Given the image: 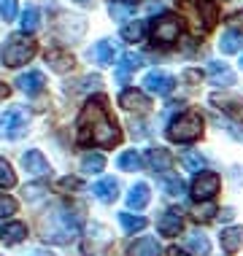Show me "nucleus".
<instances>
[{"instance_id":"1","label":"nucleus","mask_w":243,"mask_h":256,"mask_svg":"<svg viewBox=\"0 0 243 256\" xmlns=\"http://www.w3.org/2000/svg\"><path fill=\"white\" fill-rule=\"evenodd\" d=\"M79 127H81L79 130V143H92V146L111 148L122 140V132H119V127H116V122L108 119L106 98H95V100L87 102Z\"/></svg>"},{"instance_id":"2","label":"nucleus","mask_w":243,"mask_h":256,"mask_svg":"<svg viewBox=\"0 0 243 256\" xmlns=\"http://www.w3.org/2000/svg\"><path fill=\"white\" fill-rule=\"evenodd\" d=\"M79 232V221L68 210L52 213V218H44V240L49 243H71Z\"/></svg>"},{"instance_id":"3","label":"nucleus","mask_w":243,"mask_h":256,"mask_svg":"<svg viewBox=\"0 0 243 256\" xmlns=\"http://www.w3.org/2000/svg\"><path fill=\"white\" fill-rule=\"evenodd\" d=\"M36 52H38L36 40L22 32V36H11L9 40H6L0 57H3V65L19 68V65H25V62H30L33 57H36Z\"/></svg>"},{"instance_id":"4","label":"nucleus","mask_w":243,"mask_h":256,"mask_svg":"<svg viewBox=\"0 0 243 256\" xmlns=\"http://www.w3.org/2000/svg\"><path fill=\"white\" fill-rule=\"evenodd\" d=\"M203 135V116L194 114V110H186L176 122H170L168 127V138L173 143H194Z\"/></svg>"},{"instance_id":"5","label":"nucleus","mask_w":243,"mask_h":256,"mask_svg":"<svg viewBox=\"0 0 243 256\" xmlns=\"http://www.w3.org/2000/svg\"><path fill=\"white\" fill-rule=\"evenodd\" d=\"M27 132V114L19 108L0 110V138L6 140H17Z\"/></svg>"},{"instance_id":"6","label":"nucleus","mask_w":243,"mask_h":256,"mask_svg":"<svg viewBox=\"0 0 243 256\" xmlns=\"http://www.w3.org/2000/svg\"><path fill=\"white\" fill-rule=\"evenodd\" d=\"M178 32H181V22H178V16L165 14V16H159L157 22H154L151 36H154V44L170 46V44H176V40H178Z\"/></svg>"},{"instance_id":"7","label":"nucleus","mask_w":243,"mask_h":256,"mask_svg":"<svg viewBox=\"0 0 243 256\" xmlns=\"http://www.w3.org/2000/svg\"><path fill=\"white\" fill-rule=\"evenodd\" d=\"M216 192H219V176H216V172L203 170V172H197V176H194V181H192V194L197 197V200L208 202V200L216 194Z\"/></svg>"},{"instance_id":"8","label":"nucleus","mask_w":243,"mask_h":256,"mask_svg":"<svg viewBox=\"0 0 243 256\" xmlns=\"http://www.w3.org/2000/svg\"><path fill=\"white\" fill-rule=\"evenodd\" d=\"M173 86H176V78L168 73H162V70H151V73H146V78H143V89L151 94H157V98L170 94Z\"/></svg>"},{"instance_id":"9","label":"nucleus","mask_w":243,"mask_h":256,"mask_svg":"<svg viewBox=\"0 0 243 256\" xmlns=\"http://www.w3.org/2000/svg\"><path fill=\"white\" fill-rule=\"evenodd\" d=\"M22 164H25V170L30 172V176H49V172H52V164L46 162V156L41 154L38 148L25 151V154H22Z\"/></svg>"},{"instance_id":"10","label":"nucleus","mask_w":243,"mask_h":256,"mask_svg":"<svg viewBox=\"0 0 243 256\" xmlns=\"http://www.w3.org/2000/svg\"><path fill=\"white\" fill-rule=\"evenodd\" d=\"M157 230H159V234H165V238H176V234L184 230L181 213L178 210H165L162 216H159V221H157Z\"/></svg>"},{"instance_id":"11","label":"nucleus","mask_w":243,"mask_h":256,"mask_svg":"<svg viewBox=\"0 0 243 256\" xmlns=\"http://www.w3.org/2000/svg\"><path fill=\"white\" fill-rule=\"evenodd\" d=\"M89 60H92L95 65H100V68L114 65V60H116V49H114V44H111V40H97L92 49H89Z\"/></svg>"},{"instance_id":"12","label":"nucleus","mask_w":243,"mask_h":256,"mask_svg":"<svg viewBox=\"0 0 243 256\" xmlns=\"http://www.w3.org/2000/svg\"><path fill=\"white\" fill-rule=\"evenodd\" d=\"M119 102L127 110H138V114H146V110L151 108V102H149V98L141 92V89H124L122 92V98H119Z\"/></svg>"},{"instance_id":"13","label":"nucleus","mask_w":243,"mask_h":256,"mask_svg":"<svg viewBox=\"0 0 243 256\" xmlns=\"http://www.w3.org/2000/svg\"><path fill=\"white\" fill-rule=\"evenodd\" d=\"M46 62L54 73H68V70H73L76 60H73V54L65 52V49H52V52H46Z\"/></svg>"},{"instance_id":"14","label":"nucleus","mask_w":243,"mask_h":256,"mask_svg":"<svg viewBox=\"0 0 243 256\" xmlns=\"http://www.w3.org/2000/svg\"><path fill=\"white\" fill-rule=\"evenodd\" d=\"M138 68H143V54H135V52H127L119 62V68H116V81L119 84H127L130 73L138 70Z\"/></svg>"},{"instance_id":"15","label":"nucleus","mask_w":243,"mask_h":256,"mask_svg":"<svg viewBox=\"0 0 243 256\" xmlns=\"http://www.w3.org/2000/svg\"><path fill=\"white\" fill-rule=\"evenodd\" d=\"M127 256H162V246L154 238H141L127 246Z\"/></svg>"},{"instance_id":"16","label":"nucleus","mask_w":243,"mask_h":256,"mask_svg":"<svg viewBox=\"0 0 243 256\" xmlns=\"http://www.w3.org/2000/svg\"><path fill=\"white\" fill-rule=\"evenodd\" d=\"M208 78H211V84H216V86L235 84V73L230 70L227 62H211V65H208Z\"/></svg>"},{"instance_id":"17","label":"nucleus","mask_w":243,"mask_h":256,"mask_svg":"<svg viewBox=\"0 0 243 256\" xmlns=\"http://www.w3.org/2000/svg\"><path fill=\"white\" fill-rule=\"evenodd\" d=\"M25 238H27V226L22 221H9V224L0 226V240H3L6 246H17V243H22Z\"/></svg>"},{"instance_id":"18","label":"nucleus","mask_w":243,"mask_h":256,"mask_svg":"<svg viewBox=\"0 0 243 256\" xmlns=\"http://www.w3.org/2000/svg\"><path fill=\"white\" fill-rule=\"evenodd\" d=\"M92 192H95V197L100 200V202L111 205L116 197H119V181H114V178H103V181H97L92 186Z\"/></svg>"},{"instance_id":"19","label":"nucleus","mask_w":243,"mask_h":256,"mask_svg":"<svg viewBox=\"0 0 243 256\" xmlns=\"http://www.w3.org/2000/svg\"><path fill=\"white\" fill-rule=\"evenodd\" d=\"M17 84H19V89H22L25 94H38L41 89L46 86V78H44V73H41V70H30V73L19 76Z\"/></svg>"},{"instance_id":"20","label":"nucleus","mask_w":243,"mask_h":256,"mask_svg":"<svg viewBox=\"0 0 243 256\" xmlns=\"http://www.w3.org/2000/svg\"><path fill=\"white\" fill-rule=\"evenodd\" d=\"M146 162H149V168L154 170V172H162L165 176V170H170V164H173V156L168 154V148H149V154H146Z\"/></svg>"},{"instance_id":"21","label":"nucleus","mask_w":243,"mask_h":256,"mask_svg":"<svg viewBox=\"0 0 243 256\" xmlns=\"http://www.w3.org/2000/svg\"><path fill=\"white\" fill-rule=\"evenodd\" d=\"M219 243L227 254H238L243 248V226H230L219 234Z\"/></svg>"},{"instance_id":"22","label":"nucleus","mask_w":243,"mask_h":256,"mask_svg":"<svg viewBox=\"0 0 243 256\" xmlns=\"http://www.w3.org/2000/svg\"><path fill=\"white\" fill-rule=\"evenodd\" d=\"M240 46H243V32L240 30H224L221 32V38H219V52L221 54H235V52H240Z\"/></svg>"},{"instance_id":"23","label":"nucleus","mask_w":243,"mask_h":256,"mask_svg":"<svg viewBox=\"0 0 243 256\" xmlns=\"http://www.w3.org/2000/svg\"><path fill=\"white\" fill-rule=\"evenodd\" d=\"M149 200H151V192H149V186H146V184H135L133 189L127 192V208H135V210L146 208V205H149Z\"/></svg>"},{"instance_id":"24","label":"nucleus","mask_w":243,"mask_h":256,"mask_svg":"<svg viewBox=\"0 0 243 256\" xmlns=\"http://www.w3.org/2000/svg\"><path fill=\"white\" fill-rule=\"evenodd\" d=\"M19 24H22V32H25V36H30V32L38 30V27H41V14H38L36 6H27V8L22 11Z\"/></svg>"},{"instance_id":"25","label":"nucleus","mask_w":243,"mask_h":256,"mask_svg":"<svg viewBox=\"0 0 243 256\" xmlns=\"http://www.w3.org/2000/svg\"><path fill=\"white\" fill-rule=\"evenodd\" d=\"M186 246H189V251L194 256H208V251H211V243H208V238H205L203 232L186 234Z\"/></svg>"},{"instance_id":"26","label":"nucleus","mask_w":243,"mask_h":256,"mask_svg":"<svg viewBox=\"0 0 243 256\" xmlns=\"http://www.w3.org/2000/svg\"><path fill=\"white\" fill-rule=\"evenodd\" d=\"M211 102L216 108H221V110H227V114H235V116H243V100L240 98H219V94H213L211 98Z\"/></svg>"},{"instance_id":"27","label":"nucleus","mask_w":243,"mask_h":256,"mask_svg":"<svg viewBox=\"0 0 243 256\" xmlns=\"http://www.w3.org/2000/svg\"><path fill=\"white\" fill-rule=\"evenodd\" d=\"M108 14L114 22H127L135 14V3H108Z\"/></svg>"},{"instance_id":"28","label":"nucleus","mask_w":243,"mask_h":256,"mask_svg":"<svg viewBox=\"0 0 243 256\" xmlns=\"http://www.w3.org/2000/svg\"><path fill=\"white\" fill-rule=\"evenodd\" d=\"M159 184H162L165 194H170V197H181V194H184V181H181L178 176H170V172H165V176L159 178Z\"/></svg>"},{"instance_id":"29","label":"nucleus","mask_w":243,"mask_h":256,"mask_svg":"<svg viewBox=\"0 0 243 256\" xmlns=\"http://www.w3.org/2000/svg\"><path fill=\"white\" fill-rule=\"evenodd\" d=\"M103 168H106V156L103 154H84L81 156V170L84 172H103Z\"/></svg>"},{"instance_id":"30","label":"nucleus","mask_w":243,"mask_h":256,"mask_svg":"<svg viewBox=\"0 0 243 256\" xmlns=\"http://www.w3.org/2000/svg\"><path fill=\"white\" fill-rule=\"evenodd\" d=\"M119 224L124 226V232H141L146 226V218L133 216V213H119Z\"/></svg>"},{"instance_id":"31","label":"nucleus","mask_w":243,"mask_h":256,"mask_svg":"<svg viewBox=\"0 0 243 256\" xmlns=\"http://www.w3.org/2000/svg\"><path fill=\"white\" fill-rule=\"evenodd\" d=\"M181 162H184L186 170H194V172L205 170V159H203V154H197V151H186V154L181 156Z\"/></svg>"},{"instance_id":"32","label":"nucleus","mask_w":243,"mask_h":256,"mask_svg":"<svg viewBox=\"0 0 243 256\" xmlns=\"http://www.w3.org/2000/svg\"><path fill=\"white\" fill-rule=\"evenodd\" d=\"M119 168H122V170H127V172L141 170V156H138L135 151H124V154L119 156Z\"/></svg>"},{"instance_id":"33","label":"nucleus","mask_w":243,"mask_h":256,"mask_svg":"<svg viewBox=\"0 0 243 256\" xmlns=\"http://www.w3.org/2000/svg\"><path fill=\"white\" fill-rule=\"evenodd\" d=\"M143 32H146V22H135V24H127V27H124V30H122V38L130 40V44H135V40L143 38Z\"/></svg>"},{"instance_id":"34","label":"nucleus","mask_w":243,"mask_h":256,"mask_svg":"<svg viewBox=\"0 0 243 256\" xmlns=\"http://www.w3.org/2000/svg\"><path fill=\"white\" fill-rule=\"evenodd\" d=\"M14 184H17V176H14L11 164L6 159H0V189H11Z\"/></svg>"},{"instance_id":"35","label":"nucleus","mask_w":243,"mask_h":256,"mask_svg":"<svg viewBox=\"0 0 243 256\" xmlns=\"http://www.w3.org/2000/svg\"><path fill=\"white\" fill-rule=\"evenodd\" d=\"M11 213H17V200L9 194H0V218H9Z\"/></svg>"},{"instance_id":"36","label":"nucleus","mask_w":243,"mask_h":256,"mask_svg":"<svg viewBox=\"0 0 243 256\" xmlns=\"http://www.w3.org/2000/svg\"><path fill=\"white\" fill-rule=\"evenodd\" d=\"M0 16H3L6 22H11V19L17 16V0H0Z\"/></svg>"},{"instance_id":"37","label":"nucleus","mask_w":243,"mask_h":256,"mask_svg":"<svg viewBox=\"0 0 243 256\" xmlns=\"http://www.w3.org/2000/svg\"><path fill=\"white\" fill-rule=\"evenodd\" d=\"M213 213H219V210H216V208H213L211 202L203 205V208H200V205L194 208V218H197V221H211V218H213Z\"/></svg>"},{"instance_id":"38","label":"nucleus","mask_w":243,"mask_h":256,"mask_svg":"<svg viewBox=\"0 0 243 256\" xmlns=\"http://www.w3.org/2000/svg\"><path fill=\"white\" fill-rule=\"evenodd\" d=\"M44 192H46V184H30V186H25V197L27 200H38Z\"/></svg>"},{"instance_id":"39","label":"nucleus","mask_w":243,"mask_h":256,"mask_svg":"<svg viewBox=\"0 0 243 256\" xmlns=\"http://www.w3.org/2000/svg\"><path fill=\"white\" fill-rule=\"evenodd\" d=\"M76 186H79L76 178H62V181H60V189H76Z\"/></svg>"},{"instance_id":"40","label":"nucleus","mask_w":243,"mask_h":256,"mask_svg":"<svg viewBox=\"0 0 243 256\" xmlns=\"http://www.w3.org/2000/svg\"><path fill=\"white\" fill-rule=\"evenodd\" d=\"M197 78H200L197 70H186V73H184V81H197Z\"/></svg>"},{"instance_id":"41","label":"nucleus","mask_w":243,"mask_h":256,"mask_svg":"<svg viewBox=\"0 0 243 256\" xmlns=\"http://www.w3.org/2000/svg\"><path fill=\"white\" fill-rule=\"evenodd\" d=\"M27 256H54L52 251H44V248H36V251H30Z\"/></svg>"},{"instance_id":"42","label":"nucleus","mask_w":243,"mask_h":256,"mask_svg":"<svg viewBox=\"0 0 243 256\" xmlns=\"http://www.w3.org/2000/svg\"><path fill=\"white\" fill-rule=\"evenodd\" d=\"M221 213V218H227V221H230L232 216H235V213H232V208H224V210H219Z\"/></svg>"},{"instance_id":"43","label":"nucleus","mask_w":243,"mask_h":256,"mask_svg":"<svg viewBox=\"0 0 243 256\" xmlns=\"http://www.w3.org/2000/svg\"><path fill=\"white\" fill-rule=\"evenodd\" d=\"M168 256H189V254H184V251H178V248H170Z\"/></svg>"},{"instance_id":"44","label":"nucleus","mask_w":243,"mask_h":256,"mask_svg":"<svg viewBox=\"0 0 243 256\" xmlns=\"http://www.w3.org/2000/svg\"><path fill=\"white\" fill-rule=\"evenodd\" d=\"M0 98H9V86H6L3 81H0Z\"/></svg>"},{"instance_id":"45","label":"nucleus","mask_w":243,"mask_h":256,"mask_svg":"<svg viewBox=\"0 0 243 256\" xmlns=\"http://www.w3.org/2000/svg\"><path fill=\"white\" fill-rule=\"evenodd\" d=\"M111 3H135V0H111Z\"/></svg>"},{"instance_id":"46","label":"nucleus","mask_w":243,"mask_h":256,"mask_svg":"<svg viewBox=\"0 0 243 256\" xmlns=\"http://www.w3.org/2000/svg\"><path fill=\"white\" fill-rule=\"evenodd\" d=\"M76 3H81V6H84V3H89V0H76Z\"/></svg>"},{"instance_id":"47","label":"nucleus","mask_w":243,"mask_h":256,"mask_svg":"<svg viewBox=\"0 0 243 256\" xmlns=\"http://www.w3.org/2000/svg\"><path fill=\"white\" fill-rule=\"evenodd\" d=\"M240 70H243V57H240Z\"/></svg>"}]
</instances>
